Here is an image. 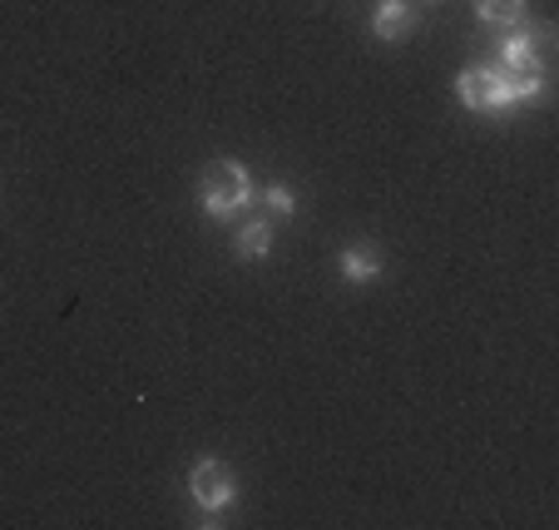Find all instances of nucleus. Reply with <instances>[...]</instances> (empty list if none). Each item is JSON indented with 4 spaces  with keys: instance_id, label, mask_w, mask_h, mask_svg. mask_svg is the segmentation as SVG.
<instances>
[{
    "instance_id": "4",
    "label": "nucleus",
    "mask_w": 559,
    "mask_h": 530,
    "mask_svg": "<svg viewBox=\"0 0 559 530\" xmlns=\"http://www.w3.org/2000/svg\"><path fill=\"white\" fill-rule=\"evenodd\" d=\"M412 31H416L412 0H377V11H371V35L377 40H406Z\"/></svg>"
},
{
    "instance_id": "6",
    "label": "nucleus",
    "mask_w": 559,
    "mask_h": 530,
    "mask_svg": "<svg viewBox=\"0 0 559 530\" xmlns=\"http://www.w3.org/2000/svg\"><path fill=\"white\" fill-rule=\"evenodd\" d=\"M539 40H545V31H525V25H515L510 31V40L500 45V70H525V64H539Z\"/></svg>"
},
{
    "instance_id": "3",
    "label": "nucleus",
    "mask_w": 559,
    "mask_h": 530,
    "mask_svg": "<svg viewBox=\"0 0 559 530\" xmlns=\"http://www.w3.org/2000/svg\"><path fill=\"white\" fill-rule=\"evenodd\" d=\"M189 500L203 510V520H213V510H228L238 500V476L223 467L218 457H203L189 467Z\"/></svg>"
},
{
    "instance_id": "7",
    "label": "nucleus",
    "mask_w": 559,
    "mask_h": 530,
    "mask_svg": "<svg viewBox=\"0 0 559 530\" xmlns=\"http://www.w3.org/2000/svg\"><path fill=\"white\" fill-rule=\"evenodd\" d=\"M337 268H342V278H347L352 287H367V283H377L381 278V258H377V248H367V244L342 248Z\"/></svg>"
},
{
    "instance_id": "9",
    "label": "nucleus",
    "mask_w": 559,
    "mask_h": 530,
    "mask_svg": "<svg viewBox=\"0 0 559 530\" xmlns=\"http://www.w3.org/2000/svg\"><path fill=\"white\" fill-rule=\"evenodd\" d=\"M258 203L267 209V219H293V213H297V193L287 189V184H273V189H263V193H258Z\"/></svg>"
},
{
    "instance_id": "10",
    "label": "nucleus",
    "mask_w": 559,
    "mask_h": 530,
    "mask_svg": "<svg viewBox=\"0 0 559 530\" xmlns=\"http://www.w3.org/2000/svg\"><path fill=\"white\" fill-rule=\"evenodd\" d=\"M421 5H436V0H421Z\"/></svg>"
},
{
    "instance_id": "8",
    "label": "nucleus",
    "mask_w": 559,
    "mask_h": 530,
    "mask_svg": "<svg viewBox=\"0 0 559 530\" xmlns=\"http://www.w3.org/2000/svg\"><path fill=\"white\" fill-rule=\"evenodd\" d=\"M525 0H475V15H480V25H496V31H515V25H525Z\"/></svg>"
},
{
    "instance_id": "2",
    "label": "nucleus",
    "mask_w": 559,
    "mask_h": 530,
    "mask_svg": "<svg viewBox=\"0 0 559 530\" xmlns=\"http://www.w3.org/2000/svg\"><path fill=\"white\" fill-rule=\"evenodd\" d=\"M248 203H258V189H253V179H248L243 164L213 160L209 169L199 174V209L209 213V219L233 223V219H243Z\"/></svg>"
},
{
    "instance_id": "5",
    "label": "nucleus",
    "mask_w": 559,
    "mask_h": 530,
    "mask_svg": "<svg viewBox=\"0 0 559 530\" xmlns=\"http://www.w3.org/2000/svg\"><path fill=\"white\" fill-rule=\"evenodd\" d=\"M273 254V219H248L238 234H233V258L258 263V258Z\"/></svg>"
},
{
    "instance_id": "1",
    "label": "nucleus",
    "mask_w": 559,
    "mask_h": 530,
    "mask_svg": "<svg viewBox=\"0 0 559 530\" xmlns=\"http://www.w3.org/2000/svg\"><path fill=\"white\" fill-rule=\"evenodd\" d=\"M455 95L471 115H506L525 99L545 95V60L525 70H500V64H465L455 74Z\"/></svg>"
}]
</instances>
